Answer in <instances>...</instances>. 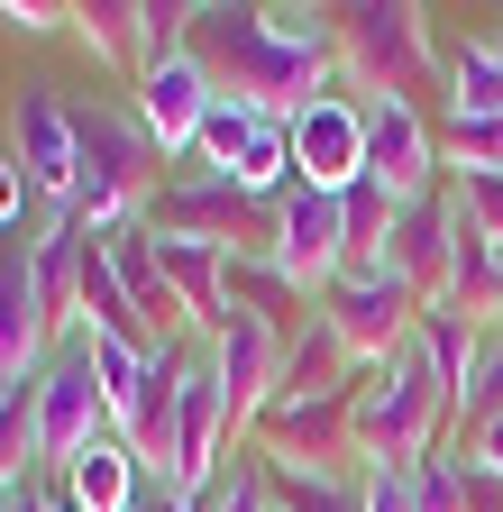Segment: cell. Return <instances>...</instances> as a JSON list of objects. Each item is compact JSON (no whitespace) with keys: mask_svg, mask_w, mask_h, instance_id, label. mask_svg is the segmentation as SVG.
<instances>
[{"mask_svg":"<svg viewBox=\"0 0 503 512\" xmlns=\"http://www.w3.org/2000/svg\"><path fill=\"white\" fill-rule=\"evenodd\" d=\"M147 229L156 238H202V247H229V256H266L275 247V202L247 192L238 174H193L183 165L147 202Z\"/></svg>","mask_w":503,"mask_h":512,"instance_id":"5","label":"cell"},{"mask_svg":"<svg viewBox=\"0 0 503 512\" xmlns=\"http://www.w3.org/2000/svg\"><path fill=\"white\" fill-rule=\"evenodd\" d=\"M366 183H385V192H394V211L430 202V192L449 183L430 110H412V101H366Z\"/></svg>","mask_w":503,"mask_h":512,"instance_id":"11","label":"cell"},{"mask_svg":"<svg viewBox=\"0 0 503 512\" xmlns=\"http://www.w3.org/2000/svg\"><path fill=\"white\" fill-rule=\"evenodd\" d=\"M174 394H183V339L147 366L138 403L119 412V439H129V458L147 467V485H165V476H174Z\"/></svg>","mask_w":503,"mask_h":512,"instance_id":"18","label":"cell"},{"mask_svg":"<svg viewBox=\"0 0 503 512\" xmlns=\"http://www.w3.org/2000/svg\"><path fill=\"white\" fill-rule=\"evenodd\" d=\"M348 412H357V467H421V458H439V430L458 421V403L439 384V366L421 357V339L394 366H366Z\"/></svg>","mask_w":503,"mask_h":512,"instance_id":"3","label":"cell"},{"mask_svg":"<svg viewBox=\"0 0 503 512\" xmlns=\"http://www.w3.org/2000/svg\"><path fill=\"white\" fill-rule=\"evenodd\" d=\"M83 119V183H74V220L101 238V229H119V220H147V202H156V147H147V128H138V110L129 101H92V110H74Z\"/></svg>","mask_w":503,"mask_h":512,"instance_id":"4","label":"cell"},{"mask_svg":"<svg viewBox=\"0 0 503 512\" xmlns=\"http://www.w3.org/2000/svg\"><path fill=\"white\" fill-rule=\"evenodd\" d=\"M183 46L202 55V74L220 83V101L275 110V119H293L302 101H321V92L348 83L339 64L284 55V46L266 37V19H257V10H238V0H193V10H183Z\"/></svg>","mask_w":503,"mask_h":512,"instance_id":"1","label":"cell"},{"mask_svg":"<svg viewBox=\"0 0 503 512\" xmlns=\"http://www.w3.org/2000/svg\"><path fill=\"white\" fill-rule=\"evenodd\" d=\"M494 412H503V330H485V357H476V384H467L458 421L476 430V421H494Z\"/></svg>","mask_w":503,"mask_h":512,"instance_id":"29","label":"cell"},{"mask_svg":"<svg viewBox=\"0 0 503 512\" xmlns=\"http://www.w3.org/2000/svg\"><path fill=\"white\" fill-rule=\"evenodd\" d=\"M0 512H10V503H0Z\"/></svg>","mask_w":503,"mask_h":512,"instance_id":"38","label":"cell"},{"mask_svg":"<svg viewBox=\"0 0 503 512\" xmlns=\"http://www.w3.org/2000/svg\"><path fill=\"white\" fill-rule=\"evenodd\" d=\"M293 174H302L311 192L366 183V101H348V92L302 101V110H293Z\"/></svg>","mask_w":503,"mask_h":512,"instance_id":"16","label":"cell"},{"mask_svg":"<svg viewBox=\"0 0 503 512\" xmlns=\"http://www.w3.org/2000/svg\"><path fill=\"white\" fill-rule=\"evenodd\" d=\"M10 156H19V174H28V192L46 202V220L74 211V183H83V119H74L65 92H46V83L19 92V110H10Z\"/></svg>","mask_w":503,"mask_h":512,"instance_id":"9","label":"cell"},{"mask_svg":"<svg viewBox=\"0 0 503 512\" xmlns=\"http://www.w3.org/2000/svg\"><path fill=\"white\" fill-rule=\"evenodd\" d=\"M494 330H503V302H494Z\"/></svg>","mask_w":503,"mask_h":512,"instance_id":"37","label":"cell"},{"mask_svg":"<svg viewBox=\"0 0 503 512\" xmlns=\"http://www.w3.org/2000/svg\"><path fill=\"white\" fill-rule=\"evenodd\" d=\"M74 37L92 46V64H110V74H147V0H83Z\"/></svg>","mask_w":503,"mask_h":512,"instance_id":"22","label":"cell"},{"mask_svg":"<svg viewBox=\"0 0 503 512\" xmlns=\"http://www.w3.org/2000/svg\"><path fill=\"white\" fill-rule=\"evenodd\" d=\"M412 339H421V357L439 366V384H449V403H467V384H476V357H485V320H467L458 302H430Z\"/></svg>","mask_w":503,"mask_h":512,"instance_id":"23","label":"cell"},{"mask_svg":"<svg viewBox=\"0 0 503 512\" xmlns=\"http://www.w3.org/2000/svg\"><path fill=\"white\" fill-rule=\"evenodd\" d=\"M449 247H458V202H449V183L430 192V202H412L385 238V266L421 293V302H449Z\"/></svg>","mask_w":503,"mask_h":512,"instance_id":"17","label":"cell"},{"mask_svg":"<svg viewBox=\"0 0 503 512\" xmlns=\"http://www.w3.org/2000/svg\"><path fill=\"white\" fill-rule=\"evenodd\" d=\"M101 430H110V403H101V375H92V339H65L37 375V467L65 476Z\"/></svg>","mask_w":503,"mask_h":512,"instance_id":"8","label":"cell"},{"mask_svg":"<svg viewBox=\"0 0 503 512\" xmlns=\"http://www.w3.org/2000/svg\"><path fill=\"white\" fill-rule=\"evenodd\" d=\"M65 503L74 512H138L147 503V467L129 458V439H119V430H101L83 458L65 467Z\"/></svg>","mask_w":503,"mask_h":512,"instance_id":"19","label":"cell"},{"mask_svg":"<svg viewBox=\"0 0 503 512\" xmlns=\"http://www.w3.org/2000/svg\"><path fill=\"white\" fill-rule=\"evenodd\" d=\"M485 46H494V55H503V28H494V37H485Z\"/></svg>","mask_w":503,"mask_h":512,"instance_id":"36","label":"cell"},{"mask_svg":"<svg viewBox=\"0 0 503 512\" xmlns=\"http://www.w3.org/2000/svg\"><path fill=\"white\" fill-rule=\"evenodd\" d=\"M10 512H74V503H65V485H55V494H46V485H28V494H19Z\"/></svg>","mask_w":503,"mask_h":512,"instance_id":"35","label":"cell"},{"mask_svg":"<svg viewBox=\"0 0 503 512\" xmlns=\"http://www.w3.org/2000/svg\"><path fill=\"white\" fill-rule=\"evenodd\" d=\"M439 119H503V55L485 37L439 46Z\"/></svg>","mask_w":503,"mask_h":512,"instance_id":"21","label":"cell"},{"mask_svg":"<svg viewBox=\"0 0 503 512\" xmlns=\"http://www.w3.org/2000/svg\"><path fill=\"white\" fill-rule=\"evenodd\" d=\"M366 512H421L412 503V467H366Z\"/></svg>","mask_w":503,"mask_h":512,"instance_id":"32","label":"cell"},{"mask_svg":"<svg viewBox=\"0 0 503 512\" xmlns=\"http://www.w3.org/2000/svg\"><path fill=\"white\" fill-rule=\"evenodd\" d=\"M439 165L449 174H503V119H439Z\"/></svg>","mask_w":503,"mask_h":512,"instance_id":"28","label":"cell"},{"mask_svg":"<svg viewBox=\"0 0 503 512\" xmlns=\"http://www.w3.org/2000/svg\"><path fill=\"white\" fill-rule=\"evenodd\" d=\"M266 37L284 55H311V64H339V10H321V0H266Z\"/></svg>","mask_w":503,"mask_h":512,"instance_id":"26","label":"cell"},{"mask_svg":"<svg viewBox=\"0 0 503 512\" xmlns=\"http://www.w3.org/2000/svg\"><path fill=\"white\" fill-rule=\"evenodd\" d=\"M357 394V384H348ZM348 394H321V403H266L257 421V458L266 467H311V476H357V412Z\"/></svg>","mask_w":503,"mask_h":512,"instance_id":"10","label":"cell"},{"mask_svg":"<svg viewBox=\"0 0 503 512\" xmlns=\"http://www.w3.org/2000/svg\"><path fill=\"white\" fill-rule=\"evenodd\" d=\"M275 266L321 302L339 275H348V211H339V192H311V183H293L284 202H275Z\"/></svg>","mask_w":503,"mask_h":512,"instance_id":"13","label":"cell"},{"mask_svg":"<svg viewBox=\"0 0 503 512\" xmlns=\"http://www.w3.org/2000/svg\"><path fill=\"white\" fill-rule=\"evenodd\" d=\"M284 348H293V330H275V320H257V311H229V330L211 339V366H220V384H229L238 439H257L275 384H284Z\"/></svg>","mask_w":503,"mask_h":512,"instance_id":"15","label":"cell"},{"mask_svg":"<svg viewBox=\"0 0 503 512\" xmlns=\"http://www.w3.org/2000/svg\"><path fill=\"white\" fill-rule=\"evenodd\" d=\"M37 485V384L0 394V503H19Z\"/></svg>","mask_w":503,"mask_h":512,"instance_id":"25","label":"cell"},{"mask_svg":"<svg viewBox=\"0 0 503 512\" xmlns=\"http://www.w3.org/2000/svg\"><path fill=\"white\" fill-rule=\"evenodd\" d=\"M229 439H238V421H229V384H220V366H211V339H183V394H174V476H165V494H183V503H211V494H220V458H229Z\"/></svg>","mask_w":503,"mask_h":512,"instance_id":"6","label":"cell"},{"mask_svg":"<svg viewBox=\"0 0 503 512\" xmlns=\"http://www.w3.org/2000/svg\"><path fill=\"white\" fill-rule=\"evenodd\" d=\"M421 311H430V302L385 266V256H375V266H348V275L321 293V320L348 339L357 366H394V357L412 348V330H421Z\"/></svg>","mask_w":503,"mask_h":512,"instance_id":"7","label":"cell"},{"mask_svg":"<svg viewBox=\"0 0 503 512\" xmlns=\"http://www.w3.org/2000/svg\"><path fill=\"white\" fill-rule=\"evenodd\" d=\"M229 311H257V320H275V330H302L321 302H311L275 256H229Z\"/></svg>","mask_w":503,"mask_h":512,"instance_id":"24","label":"cell"},{"mask_svg":"<svg viewBox=\"0 0 503 512\" xmlns=\"http://www.w3.org/2000/svg\"><path fill=\"white\" fill-rule=\"evenodd\" d=\"M83 10H74V0H0V28H10V37H65Z\"/></svg>","mask_w":503,"mask_h":512,"instance_id":"30","label":"cell"},{"mask_svg":"<svg viewBox=\"0 0 503 512\" xmlns=\"http://www.w3.org/2000/svg\"><path fill=\"white\" fill-rule=\"evenodd\" d=\"M275 512H366V467L357 476H311V467H266Z\"/></svg>","mask_w":503,"mask_h":512,"instance_id":"27","label":"cell"},{"mask_svg":"<svg viewBox=\"0 0 503 512\" xmlns=\"http://www.w3.org/2000/svg\"><path fill=\"white\" fill-rule=\"evenodd\" d=\"M65 348L55 339V320H46V293H37V238H0V394L10 384H37L46 357Z\"/></svg>","mask_w":503,"mask_h":512,"instance_id":"12","label":"cell"},{"mask_svg":"<svg viewBox=\"0 0 503 512\" xmlns=\"http://www.w3.org/2000/svg\"><path fill=\"white\" fill-rule=\"evenodd\" d=\"M339 74L357 101H439V28L421 0H348L339 10Z\"/></svg>","mask_w":503,"mask_h":512,"instance_id":"2","label":"cell"},{"mask_svg":"<svg viewBox=\"0 0 503 512\" xmlns=\"http://www.w3.org/2000/svg\"><path fill=\"white\" fill-rule=\"evenodd\" d=\"M211 101H220V83L202 74V55H193V46L165 55L156 74H138V92H129V110H138V128H147V147H156L165 165H193V138H202Z\"/></svg>","mask_w":503,"mask_h":512,"instance_id":"14","label":"cell"},{"mask_svg":"<svg viewBox=\"0 0 503 512\" xmlns=\"http://www.w3.org/2000/svg\"><path fill=\"white\" fill-rule=\"evenodd\" d=\"M449 192H458V211L503 247V174H449Z\"/></svg>","mask_w":503,"mask_h":512,"instance_id":"31","label":"cell"},{"mask_svg":"<svg viewBox=\"0 0 503 512\" xmlns=\"http://www.w3.org/2000/svg\"><path fill=\"white\" fill-rule=\"evenodd\" d=\"M467 458H476V467H494V476H503V412H494V421H476V430H467Z\"/></svg>","mask_w":503,"mask_h":512,"instance_id":"34","label":"cell"},{"mask_svg":"<svg viewBox=\"0 0 503 512\" xmlns=\"http://www.w3.org/2000/svg\"><path fill=\"white\" fill-rule=\"evenodd\" d=\"M357 375H366V366L348 357V339L330 330L321 311H311L302 330H293V348H284V384H275V403H321V394H348Z\"/></svg>","mask_w":503,"mask_h":512,"instance_id":"20","label":"cell"},{"mask_svg":"<svg viewBox=\"0 0 503 512\" xmlns=\"http://www.w3.org/2000/svg\"><path fill=\"white\" fill-rule=\"evenodd\" d=\"M37 202V192H28V174H19V156H0V238H10L19 229V211Z\"/></svg>","mask_w":503,"mask_h":512,"instance_id":"33","label":"cell"}]
</instances>
